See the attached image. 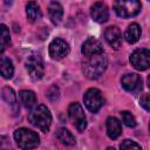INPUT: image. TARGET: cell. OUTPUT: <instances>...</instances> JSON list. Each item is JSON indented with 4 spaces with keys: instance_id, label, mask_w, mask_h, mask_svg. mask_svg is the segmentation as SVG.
<instances>
[{
    "instance_id": "1",
    "label": "cell",
    "mask_w": 150,
    "mask_h": 150,
    "mask_svg": "<svg viewBox=\"0 0 150 150\" xmlns=\"http://www.w3.org/2000/svg\"><path fill=\"white\" fill-rule=\"evenodd\" d=\"M107 66H108L107 56L104 55V53H100L96 55L87 56L84 59V61L82 62V71L88 79L96 80L105 71Z\"/></svg>"
},
{
    "instance_id": "2",
    "label": "cell",
    "mask_w": 150,
    "mask_h": 150,
    "mask_svg": "<svg viewBox=\"0 0 150 150\" xmlns=\"http://www.w3.org/2000/svg\"><path fill=\"white\" fill-rule=\"evenodd\" d=\"M28 121L41 131L47 132L52 124V114L45 104H39L28 114Z\"/></svg>"
},
{
    "instance_id": "3",
    "label": "cell",
    "mask_w": 150,
    "mask_h": 150,
    "mask_svg": "<svg viewBox=\"0 0 150 150\" xmlns=\"http://www.w3.org/2000/svg\"><path fill=\"white\" fill-rule=\"evenodd\" d=\"M13 136L18 146L22 150H32L36 148L40 143V137L38 136V134L27 128L16 129Z\"/></svg>"
},
{
    "instance_id": "4",
    "label": "cell",
    "mask_w": 150,
    "mask_h": 150,
    "mask_svg": "<svg viewBox=\"0 0 150 150\" xmlns=\"http://www.w3.org/2000/svg\"><path fill=\"white\" fill-rule=\"evenodd\" d=\"M141 8H142V5L137 0H127V1L120 0V1H116L114 5V9L116 14L120 18H124V19L136 16L141 12Z\"/></svg>"
},
{
    "instance_id": "5",
    "label": "cell",
    "mask_w": 150,
    "mask_h": 150,
    "mask_svg": "<svg viewBox=\"0 0 150 150\" xmlns=\"http://www.w3.org/2000/svg\"><path fill=\"white\" fill-rule=\"evenodd\" d=\"M26 69H27L28 75L32 80L38 81V80L42 79V76L45 74V67H43L42 57L36 53L30 54L26 60Z\"/></svg>"
},
{
    "instance_id": "6",
    "label": "cell",
    "mask_w": 150,
    "mask_h": 150,
    "mask_svg": "<svg viewBox=\"0 0 150 150\" xmlns=\"http://www.w3.org/2000/svg\"><path fill=\"white\" fill-rule=\"evenodd\" d=\"M83 101H84V105L87 107V109L91 112H97L104 103V98L102 96V93L97 88L88 89L84 93Z\"/></svg>"
},
{
    "instance_id": "7",
    "label": "cell",
    "mask_w": 150,
    "mask_h": 150,
    "mask_svg": "<svg viewBox=\"0 0 150 150\" xmlns=\"http://www.w3.org/2000/svg\"><path fill=\"white\" fill-rule=\"evenodd\" d=\"M68 115L71 122L74 123V125L76 127V129L80 132L84 131V129L87 128V118H86V115H84V111L81 104L77 102L71 103L68 107Z\"/></svg>"
},
{
    "instance_id": "8",
    "label": "cell",
    "mask_w": 150,
    "mask_h": 150,
    "mask_svg": "<svg viewBox=\"0 0 150 150\" xmlns=\"http://www.w3.org/2000/svg\"><path fill=\"white\" fill-rule=\"evenodd\" d=\"M130 63L137 70H146L150 68V50L145 48L134 50L130 55Z\"/></svg>"
},
{
    "instance_id": "9",
    "label": "cell",
    "mask_w": 150,
    "mask_h": 150,
    "mask_svg": "<svg viewBox=\"0 0 150 150\" xmlns=\"http://www.w3.org/2000/svg\"><path fill=\"white\" fill-rule=\"evenodd\" d=\"M68 53H69V45L64 40L56 38L49 43V55L52 56V59L61 60L64 56H67Z\"/></svg>"
},
{
    "instance_id": "10",
    "label": "cell",
    "mask_w": 150,
    "mask_h": 150,
    "mask_svg": "<svg viewBox=\"0 0 150 150\" xmlns=\"http://www.w3.org/2000/svg\"><path fill=\"white\" fill-rule=\"evenodd\" d=\"M121 83L125 90L131 91V93H138L142 89V79L136 73L123 75L121 79Z\"/></svg>"
},
{
    "instance_id": "11",
    "label": "cell",
    "mask_w": 150,
    "mask_h": 150,
    "mask_svg": "<svg viewBox=\"0 0 150 150\" xmlns=\"http://www.w3.org/2000/svg\"><path fill=\"white\" fill-rule=\"evenodd\" d=\"M90 16L95 22L103 23L109 19V11L104 2H94L90 7Z\"/></svg>"
},
{
    "instance_id": "12",
    "label": "cell",
    "mask_w": 150,
    "mask_h": 150,
    "mask_svg": "<svg viewBox=\"0 0 150 150\" xmlns=\"http://www.w3.org/2000/svg\"><path fill=\"white\" fill-rule=\"evenodd\" d=\"M104 39L109 46L114 49H118L122 46V33L118 27L110 26L104 32Z\"/></svg>"
},
{
    "instance_id": "13",
    "label": "cell",
    "mask_w": 150,
    "mask_h": 150,
    "mask_svg": "<svg viewBox=\"0 0 150 150\" xmlns=\"http://www.w3.org/2000/svg\"><path fill=\"white\" fill-rule=\"evenodd\" d=\"M81 52L87 57V56H91V55H96V54L103 53V47H102V43L97 39H95V38H88L83 42L82 48H81Z\"/></svg>"
},
{
    "instance_id": "14",
    "label": "cell",
    "mask_w": 150,
    "mask_h": 150,
    "mask_svg": "<svg viewBox=\"0 0 150 150\" xmlns=\"http://www.w3.org/2000/svg\"><path fill=\"white\" fill-rule=\"evenodd\" d=\"M107 134L111 139H116L122 134L121 122L116 117L110 116L107 118Z\"/></svg>"
},
{
    "instance_id": "15",
    "label": "cell",
    "mask_w": 150,
    "mask_h": 150,
    "mask_svg": "<svg viewBox=\"0 0 150 150\" xmlns=\"http://www.w3.org/2000/svg\"><path fill=\"white\" fill-rule=\"evenodd\" d=\"M26 15H27L28 21L32 22V23L39 21L41 19V16H42L40 6L34 1L27 2V5H26Z\"/></svg>"
},
{
    "instance_id": "16",
    "label": "cell",
    "mask_w": 150,
    "mask_h": 150,
    "mask_svg": "<svg viewBox=\"0 0 150 150\" xmlns=\"http://www.w3.org/2000/svg\"><path fill=\"white\" fill-rule=\"evenodd\" d=\"M48 15H49L50 21L54 25H57L61 21L62 15H63V8H62V6L59 2H56V1L50 2L49 6H48Z\"/></svg>"
},
{
    "instance_id": "17",
    "label": "cell",
    "mask_w": 150,
    "mask_h": 150,
    "mask_svg": "<svg viewBox=\"0 0 150 150\" xmlns=\"http://www.w3.org/2000/svg\"><path fill=\"white\" fill-rule=\"evenodd\" d=\"M141 36V27L138 23L134 22L128 26V28L124 32V39L128 43H135L138 41Z\"/></svg>"
},
{
    "instance_id": "18",
    "label": "cell",
    "mask_w": 150,
    "mask_h": 150,
    "mask_svg": "<svg viewBox=\"0 0 150 150\" xmlns=\"http://www.w3.org/2000/svg\"><path fill=\"white\" fill-rule=\"evenodd\" d=\"M0 71H1L2 77L6 79V80L12 79V76L14 74L13 62H12L11 59H8L5 55H1V59H0Z\"/></svg>"
},
{
    "instance_id": "19",
    "label": "cell",
    "mask_w": 150,
    "mask_h": 150,
    "mask_svg": "<svg viewBox=\"0 0 150 150\" xmlns=\"http://www.w3.org/2000/svg\"><path fill=\"white\" fill-rule=\"evenodd\" d=\"M19 98L26 108H32L36 103V96L32 90H21L19 93Z\"/></svg>"
},
{
    "instance_id": "20",
    "label": "cell",
    "mask_w": 150,
    "mask_h": 150,
    "mask_svg": "<svg viewBox=\"0 0 150 150\" xmlns=\"http://www.w3.org/2000/svg\"><path fill=\"white\" fill-rule=\"evenodd\" d=\"M56 137H57V139H59L62 144H64V145L70 146V145H74V144H75V137H74L73 134H71L68 129H66V128H60V129L56 131Z\"/></svg>"
},
{
    "instance_id": "21",
    "label": "cell",
    "mask_w": 150,
    "mask_h": 150,
    "mask_svg": "<svg viewBox=\"0 0 150 150\" xmlns=\"http://www.w3.org/2000/svg\"><path fill=\"white\" fill-rule=\"evenodd\" d=\"M0 36H1V39H0V53H4L5 49H6V48L9 46V43H11L9 30H8V28H7L4 23L0 25Z\"/></svg>"
},
{
    "instance_id": "22",
    "label": "cell",
    "mask_w": 150,
    "mask_h": 150,
    "mask_svg": "<svg viewBox=\"0 0 150 150\" xmlns=\"http://www.w3.org/2000/svg\"><path fill=\"white\" fill-rule=\"evenodd\" d=\"M1 97L9 105H13L14 107L16 104V95H15L14 90L12 88H9V87H4L2 88V90H1Z\"/></svg>"
},
{
    "instance_id": "23",
    "label": "cell",
    "mask_w": 150,
    "mask_h": 150,
    "mask_svg": "<svg viewBox=\"0 0 150 150\" xmlns=\"http://www.w3.org/2000/svg\"><path fill=\"white\" fill-rule=\"evenodd\" d=\"M121 117H122L123 123H124L127 127H129V128H134V127H136V124H137L136 118H135V116H134L130 111H128V110L122 111V112H121Z\"/></svg>"
},
{
    "instance_id": "24",
    "label": "cell",
    "mask_w": 150,
    "mask_h": 150,
    "mask_svg": "<svg viewBox=\"0 0 150 150\" xmlns=\"http://www.w3.org/2000/svg\"><path fill=\"white\" fill-rule=\"evenodd\" d=\"M120 150H142V146L131 139H124L120 144Z\"/></svg>"
},
{
    "instance_id": "25",
    "label": "cell",
    "mask_w": 150,
    "mask_h": 150,
    "mask_svg": "<svg viewBox=\"0 0 150 150\" xmlns=\"http://www.w3.org/2000/svg\"><path fill=\"white\" fill-rule=\"evenodd\" d=\"M46 96H47L50 101H56V100L59 98V96H60V90H59V88H57L56 86L49 87L48 90H47V93H46Z\"/></svg>"
},
{
    "instance_id": "26",
    "label": "cell",
    "mask_w": 150,
    "mask_h": 150,
    "mask_svg": "<svg viewBox=\"0 0 150 150\" xmlns=\"http://www.w3.org/2000/svg\"><path fill=\"white\" fill-rule=\"evenodd\" d=\"M139 104L150 112V94H143L139 98Z\"/></svg>"
},
{
    "instance_id": "27",
    "label": "cell",
    "mask_w": 150,
    "mask_h": 150,
    "mask_svg": "<svg viewBox=\"0 0 150 150\" xmlns=\"http://www.w3.org/2000/svg\"><path fill=\"white\" fill-rule=\"evenodd\" d=\"M1 150H11V145L7 142V138L5 136H1V145H0Z\"/></svg>"
},
{
    "instance_id": "28",
    "label": "cell",
    "mask_w": 150,
    "mask_h": 150,
    "mask_svg": "<svg viewBox=\"0 0 150 150\" xmlns=\"http://www.w3.org/2000/svg\"><path fill=\"white\" fill-rule=\"evenodd\" d=\"M148 87L150 88V75L148 76Z\"/></svg>"
},
{
    "instance_id": "29",
    "label": "cell",
    "mask_w": 150,
    "mask_h": 150,
    "mask_svg": "<svg viewBox=\"0 0 150 150\" xmlns=\"http://www.w3.org/2000/svg\"><path fill=\"white\" fill-rule=\"evenodd\" d=\"M107 150H115V149H114V148H111V146H109V148H108Z\"/></svg>"
},
{
    "instance_id": "30",
    "label": "cell",
    "mask_w": 150,
    "mask_h": 150,
    "mask_svg": "<svg viewBox=\"0 0 150 150\" xmlns=\"http://www.w3.org/2000/svg\"><path fill=\"white\" fill-rule=\"evenodd\" d=\"M149 131H150V124H149Z\"/></svg>"
}]
</instances>
